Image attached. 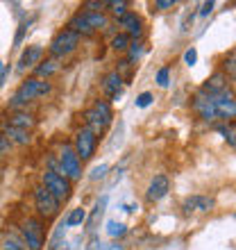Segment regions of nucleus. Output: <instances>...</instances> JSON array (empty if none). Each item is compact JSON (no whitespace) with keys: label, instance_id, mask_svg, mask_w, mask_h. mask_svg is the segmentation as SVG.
<instances>
[{"label":"nucleus","instance_id":"nucleus-1","mask_svg":"<svg viewBox=\"0 0 236 250\" xmlns=\"http://www.w3.org/2000/svg\"><path fill=\"white\" fill-rule=\"evenodd\" d=\"M50 91H53V84H50V82H46V80H39V78H27L25 82L19 86V91L12 96V100H9V107H12L14 112H20V109H23V107H25L30 100L43 98V96H48Z\"/></svg>","mask_w":236,"mask_h":250},{"label":"nucleus","instance_id":"nucleus-2","mask_svg":"<svg viewBox=\"0 0 236 250\" xmlns=\"http://www.w3.org/2000/svg\"><path fill=\"white\" fill-rule=\"evenodd\" d=\"M68 30H73L75 34L79 37H91L93 32H98V30H105L107 27V16L105 12H78L68 21Z\"/></svg>","mask_w":236,"mask_h":250},{"label":"nucleus","instance_id":"nucleus-3","mask_svg":"<svg viewBox=\"0 0 236 250\" xmlns=\"http://www.w3.org/2000/svg\"><path fill=\"white\" fill-rule=\"evenodd\" d=\"M112 121H114V112H112V105H109L107 100H96L91 109H86L84 112L86 127H89L96 137L102 134V132L112 125Z\"/></svg>","mask_w":236,"mask_h":250},{"label":"nucleus","instance_id":"nucleus-4","mask_svg":"<svg viewBox=\"0 0 236 250\" xmlns=\"http://www.w3.org/2000/svg\"><path fill=\"white\" fill-rule=\"evenodd\" d=\"M79 41H82V37L75 34L73 30H68V27L59 30V32L53 37V41H50V46H48L50 57H53V60H64V57H68L71 53L78 50Z\"/></svg>","mask_w":236,"mask_h":250},{"label":"nucleus","instance_id":"nucleus-5","mask_svg":"<svg viewBox=\"0 0 236 250\" xmlns=\"http://www.w3.org/2000/svg\"><path fill=\"white\" fill-rule=\"evenodd\" d=\"M20 234H23V244L27 250H43L46 230H43L41 218H25L20 223Z\"/></svg>","mask_w":236,"mask_h":250},{"label":"nucleus","instance_id":"nucleus-6","mask_svg":"<svg viewBox=\"0 0 236 250\" xmlns=\"http://www.w3.org/2000/svg\"><path fill=\"white\" fill-rule=\"evenodd\" d=\"M34 207H37V214H39V218L53 221V218L59 214V207H61V203H59L57 198H55L53 193L46 189V187L41 185V187H37V189H34Z\"/></svg>","mask_w":236,"mask_h":250},{"label":"nucleus","instance_id":"nucleus-7","mask_svg":"<svg viewBox=\"0 0 236 250\" xmlns=\"http://www.w3.org/2000/svg\"><path fill=\"white\" fill-rule=\"evenodd\" d=\"M59 173L64 175L68 182H78L82 180V162L75 155L73 146H64L61 155H59Z\"/></svg>","mask_w":236,"mask_h":250},{"label":"nucleus","instance_id":"nucleus-8","mask_svg":"<svg viewBox=\"0 0 236 250\" xmlns=\"http://www.w3.org/2000/svg\"><path fill=\"white\" fill-rule=\"evenodd\" d=\"M43 187L57 198L59 203H66V200L71 198V191H73L71 182H68L59 171H50V168L43 173Z\"/></svg>","mask_w":236,"mask_h":250},{"label":"nucleus","instance_id":"nucleus-9","mask_svg":"<svg viewBox=\"0 0 236 250\" xmlns=\"http://www.w3.org/2000/svg\"><path fill=\"white\" fill-rule=\"evenodd\" d=\"M96 146H98V137L93 134L89 127H82V130L75 134V155L79 157V162H86V159L93 157L96 152Z\"/></svg>","mask_w":236,"mask_h":250},{"label":"nucleus","instance_id":"nucleus-10","mask_svg":"<svg viewBox=\"0 0 236 250\" xmlns=\"http://www.w3.org/2000/svg\"><path fill=\"white\" fill-rule=\"evenodd\" d=\"M191 107H193V112H196L202 121H207V123H211V121L218 119L216 100H214V96H207V93L197 91L196 96H193V100H191Z\"/></svg>","mask_w":236,"mask_h":250},{"label":"nucleus","instance_id":"nucleus-11","mask_svg":"<svg viewBox=\"0 0 236 250\" xmlns=\"http://www.w3.org/2000/svg\"><path fill=\"white\" fill-rule=\"evenodd\" d=\"M214 100H216V114H218V119H223L225 123L236 119V98L232 96L230 91H223L220 96H214Z\"/></svg>","mask_w":236,"mask_h":250},{"label":"nucleus","instance_id":"nucleus-12","mask_svg":"<svg viewBox=\"0 0 236 250\" xmlns=\"http://www.w3.org/2000/svg\"><path fill=\"white\" fill-rule=\"evenodd\" d=\"M168 191H171V180L166 175H155L150 180V185H148L145 198H148V203H159L161 198L168 196Z\"/></svg>","mask_w":236,"mask_h":250},{"label":"nucleus","instance_id":"nucleus-13","mask_svg":"<svg viewBox=\"0 0 236 250\" xmlns=\"http://www.w3.org/2000/svg\"><path fill=\"white\" fill-rule=\"evenodd\" d=\"M200 91L207 93V96H220L223 91H227V75H225L223 71L211 73L209 78H207V82L202 84V89H200Z\"/></svg>","mask_w":236,"mask_h":250},{"label":"nucleus","instance_id":"nucleus-14","mask_svg":"<svg viewBox=\"0 0 236 250\" xmlns=\"http://www.w3.org/2000/svg\"><path fill=\"white\" fill-rule=\"evenodd\" d=\"M118 25L125 27V34L127 37H141L143 34V21L137 12H127L118 19Z\"/></svg>","mask_w":236,"mask_h":250},{"label":"nucleus","instance_id":"nucleus-15","mask_svg":"<svg viewBox=\"0 0 236 250\" xmlns=\"http://www.w3.org/2000/svg\"><path fill=\"white\" fill-rule=\"evenodd\" d=\"M182 209L184 214H193V211H204L207 214V211L214 209V200L209 196H191L182 203Z\"/></svg>","mask_w":236,"mask_h":250},{"label":"nucleus","instance_id":"nucleus-16","mask_svg":"<svg viewBox=\"0 0 236 250\" xmlns=\"http://www.w3.org/2000/svg\"><path fill=\"white\" fill-rule=\"evenodd\" d=\"M41 57H43V48H41V46H27L25 50H23V55H20V60H19V66H16V71L23 73L25 68H30V66L39 64Z\"/></svg>","mask_w":236,"mask_h":250},{"label":"nucleus","instance_id":"nucleus-17","mask_svg":"<svg viewBox=\"0 0 236 250\" xmlns=\"http://www.w3.org/2000/svg\"><path fill=\"white\" fill-rule=\"evenodd\" d=\"M120 84H123L120 73H118V71L107 73V75H105V82H102V93H105L107 98L118 100V96H120Z\"/></svg>","mask_w":236,"mask_h":250},{"label":"nucleus","instance_id":"nucleus-18","mask_svg":"<svg viewBox=\"0 0 236 250\" xmlns=\"http://www.w3.org/2000/svg\"><path fill=\"white\" fill-rule=\"evenodd\" d=\"M9 127H19V130H32L34 125H37V119H34L32 114H27L25 109H20V112H14L12 116H9Z\"/></svg>","mask_w":236,"mask_h":250},{"label":"nucleus","instance_id":"nucleus-19","mask_svg":"<svg viewBox=\"0 0 236 250\" xmlns=\"http://www.w3.org/2000/svg\"><path fill=\"white\" fill-rule=\"evenodd\" d=\"M2 137H5L9 144H19V146H27L30 141H32V137H30V132H27V130L9 127V125H7L5 130H2Z\"/></svg>","mask_w":236,"mask_h":250},{"label":"nucleus","instance_id":"nucleus-20","mask_svg":"<svg viewBox=\"0 0 236 250\" xmlns=\"http://www.w3.org/2000/svg\"><path fill=\"white\" fill-rule=\"evenodd\" d=\"M105 207H107V196H102L96 203V207H93V211H91V216L86 218V230L91 232H96V228H98V223H100V218H102V214H105Z\"/></svg>","mask_w":236,"mask_h":250},{"label":"nucleus","instance_id":"nucleus-21","mask_svg":"<svg viewBox=\"0 0 236 250\" xmlns=\"http://www.w3.org/2000/svg\"><path fill=\"white\" fill-rule=\"evenodd\" d=\"M57 68H59V64H57V60H53V57H50V60H46V62H39V66L34 68V73H37L34 78L43 80V78H48V75H53Z\"/></svg>","mask_w":236,"mask_h":250},{"label":"nucleus","instance_id":"nucleus-22","mask_svg":"<svg viewBox=\"0 0 236 250\" xmlns=\"http://www.w3.org/2000/svg\"><path fill=\"white\" fill-rule=\"evenodd\" d=\"M218 132L225 137V141L232 146V148H236V119L234 121H227L225 125H220L218 127Z\"/></svg>","mask_w":236,"mask_h":250},{"label":"nucleus","instance_id":"nucleus-23","mask_svg":"<svg viewBox=\"0 0 236 250\" xmlns=\"http://www.w3.org/2000/svg\"><path fill=\"white\" fill-rule=\"evenodd\" d=\"M86 221V211L82 209V207H78V209H73L68 216L64 218V225L66 228H78V225H82Z\"/></svg>","mask_w":236,"mask_h":250},{"label":"nucleus","instance_id":"nucleus-24","mask_svg":"<svg viewBox=\"0 0 236 250\" xmlns=\"http://www.w3.org/2000/svg\"><path fill=\"white\" fill-rule=\"evenodd\" d=\"M223 73L227 75V78H236V48H234V50H230V53H227V57H225Z\"/></svg>","mask_w":236,"mask_h":250},{"label":"nucleus","instance_id":"nucleus-25","mask_svg":"<svg viewBox=\"0 0 236 250\" xmlns=\"http://www.w3.org/2000/svg\"><path fill=\"white\" fill-rule=\"evenodd\" d=\"M130 48V37L125 32L120 34H114V39H112V50H116V53H125Z\"/></svg>","mask_w":236,"mask_h":250},{"label":"nucleus","instance_id":"nucleus-26","mask_svg":"<svg viewBox=\"0 0 236 250\" xmlns=\"http://www.w3.org/2000/svg\"><path fill=\"white\" fill-rule=\"evenodd\" d=\"M125 232H127V228H125L123 223H118V221H109V223H107V234L112 239L125 237Z\"/></svg>","mask_w":236,"mask_h":250},{"label":"nucleus","instance_id":"nucleus-27","mask_svg":"<svg viewBox=\"0 0 236 250\" xmlns=\"http://www.w3.org/2000/svg\"><path fill=\"white\" fill-rule=\"evenodd\" d=\"M107 7H109V12L112 14H116L118 19H120L123 14H127V0H109Z\"/></svg>","mask_w":236,"mask_h":250},{"label":"nucleus","instance_id":"nucleus-28","mask_svg":"<svg viewBox=\"0 0 236 250\" xmlns=\"http://www.w3.org/2000/svg\"><path fill=\"white\" fill-rule=\"evenodd\" d=\"M127 50H130V60H127V64H130V62H137L138 57H141V53H143V43H130V48H127Z\"/></svg>","mask_w":236,"mask_h":250},{"label":"nucleus","instance_id":"nucleus-29","mask_svg":"<svg viewBox=\"0 0 236 250\" xmlns=\"http://www.w3.org/2000/svg\"><path fill=\"white\" fill-rule=\"evenodd\" d=\"M105 7H107V2H102V0H86L84 2L86 12H102Z\"/></svg>","mask_w":236,"mask_h":250},{"label":"nucleus","instance_id":"nucleus-30","mask_svg":"<svg viewBox=\"0 0 236 250\" xmlns=\"http://www.w3.org/2000/svg\"><path fill=\"white\" fill-rule=\"evenodd\" d=\"M27 27H30V21H23V23H20V25H19V32H16V39H14V46H20V43H23V37H25Z\"/></svg>","mask_w":236,"mask_h":250},{"label":"nucleus","instance_id":"nucleus-31","mask_svg":"<svg viewBox=\"0 0 236 250\" xmlns=\"http://www.w3.org/2000/svg\"><path fill=\"white\" fill-rule=\"evenodd\" d=\"M168 80H171V71L168 68H159V73H157V84L159 86H168Z\"/></svg>","mask_w":236,"mask_h":250},{"label":"nucleus","instance_id":"nucleus-32","mask_svg":"<svg viewBox=\"0 0 236 250\" xmlns=\"http://www.w3.org/2000/svg\"><path fill=\"white\" fill-rule=\"evenodd\" d=\"M5 250H27V248L16 237H9V239H5Z\"/></svg>","mask_w":236,"mask_h":250},{"label":"nucleus","instance_id":"nucleus-33","mask_svg":"<svg viewBox=\"0 0 236 250\" xmlns=\"http://www.w3.org/2000/svg\"><path fill=\"white\" fill-rule=\"evenodd\" d=\"M196 62H197V50H196V48H189V50L184 53V64L193 66Z\"/></svg>","mask_w":236,"mask_h":250},{"label":"nucleus","instance_id":"nucleus-34","mask_svg":"<svg viewBox=\"0 0 236 250\" xmlns=\"http://www.w3.org/2000/svg\"><path fill=\"white\" fill-rule=\"evenodd\" d=\"M107 171H109V166H107V164L96 166V168H93V173H91V180H100V178H105Z\"/></svg>","mask_w":236,"mask_h":250},{"label":"nucleus","instance_id":"nucleus-35","mask_svg":"<svg viewBox=\"0 0 236 250\" xmlns=\"http://www.w3.org/2000/svg\"><path fill=\"white\" fill-rule=\"evenodd\" d=\"M152 103V93L150 91H143L141 96L137 98V107H148Z\"/></svg>","mask_w":236,"mask_h":250},{"label":"nucleus","instance_id":"nucleus-36","mask_svg":"<svg viewBox=\"0 0 236 250\" xmlns=\"http://www.w3.org/2000/svg\"><path fill=\"white\" fill-rule=\"evenodd\" d=\"M171 7H175V0H157V2H155V9H159V12L171 9Z\"/></svg>","mask_w":236,"mask_h":250},{"label":"nucleus","instance_id":"nucleus-37","mask_svg":"<svg viewBox=\"0 0 236 250\" xmlns=\"http://www.w3.org/2000/svg\"><path fill=\"white\" fill-rule=\"evenodd\" d=\"M9 148H12V144H9V141L0 134V157H5L7 152H9Z\"/></svg>","mask_w":236,"mask_h":250},{"label":"nucleus","instance_id":"nucleus-38","mask_svg":"<svg viewBox=\"0 0 236 250\" xmlns=\"http://www.w3.org/2000/svg\"><path fill=\"white\" fill-rule=\"evenodd\" d=\"M214 2H211V0H207V2H202V5H200V16H209L211 14V9H214Z\"/></svg>","mask_w":236,"mask_h":250},{"label":"nucleus","instance_id":"nucleus-39","mask_svg":"<svg viewBox=\"0 0 236 250\" xmlns=\"http://www.w3.org/2000/svg\"><path fill=\"white\" fill-rule=\"evenodd\" d=\"M193 16H196L193 12H186V16H184V21H182V32H186V30H189V23L193 21Z\"/></svg>","mask_w":236,"mask_h":250},{"label":"nucleus","instance_id":"nucleus-40","mask_svg":"<svg viewBox=\"0 0 236 250\" xmlns=\"http://www.w3.org/2000/svg\"><path fill=\"white\" fill-rule=\"evenodd\" d=\"M89 250H102V244H100V239L93 234L91 237V244H89Z\"/></svg>","mask_w":236,"mask_h":250},{"label":"nucleus","instance_id":"nucleus-41","mask_svg":"<svg viewBox=\"0 0 236 250\" xmlns=\"http://www.w3.org/2000/svg\"><path fill=\"white\" fill-rule=\"evenodd\" d=\"M2 80H5V64L0 62V82H2Z\"/></svg>","mask_w":236,"mask_h":250},{"label":"nucleus","instance_id":"nucleus-42","mask_svg":"<svg viewBox=\"0 0 236 250\" xmlns=\"http://www.w3.org/2000/svg\"><path fill=\"white\" fill-rule=\"evenodd\" d=\"M234 89H236V78H234Z\"/></svg>","mask_w":236,"mask_h":250},{"label":"nucleus","instance_id":"nucleus-43","mask_svg":"<svg viewBox=\"0 0 236 250\" xmlns=\"http://www.w3.org/2000/svg\"><path fill=\"white\" fill-rule=\"evenodd\" d=\"M61 250H71V248H61Z\"/></svg>","mask_w":236,"mask_h":250},{"label":"nucleus","instance_id":"nucleus-44","mask_svg":"<svg viewBox=\"0 0 236 250\" xmlns=\"http://www.w3.org/2000/svg\"><path fill=\"white\" fill-rule=\"evenodd\" d=\"M0 162H2V157H0Z\"/></svg>","mask_w":236,"mask_h":250}]
</instances>
